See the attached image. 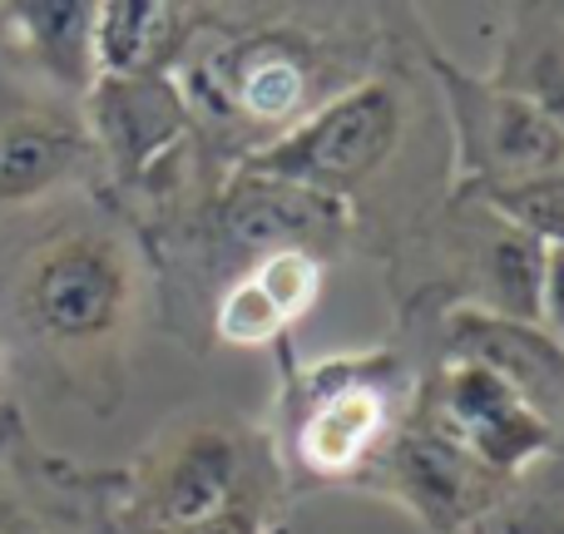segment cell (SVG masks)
<instances>
[{
	"label": "cell",
	"mask_w": 564,
	"mask_h": 534,
	"mask_svg": "<svg viewBox=\"0 0 564 534\" xmlns=\"http://www.w3.org/2000/svg\"><path fill=\"white\" fill-rule=\"evenodd\" d=\"M139 302L144 248L99 198L0 268V357L89 416H115L129 391Z\"/></svg>",
	"instance_id": "6da1fadb"
},
{
	"label": "cell",
	"mask_w": 564,
	"mask_h": 534,
	"mask_svg": "<svg viewBox=\"0 0 564 534\" xmlns=\"http://www.w3.org/2000/svg\"><path fill=\"white\" fill-rule=\"evenodd\" d=\"M347 55H357L351 20L341 30L307 20H253L224 30L208 10H198L174 85L194 119L204 174L218 184L332 95L367 79Z\"/></svg>",
	"instance_id": "7a4b0ae2"
},
{
	"label": "cell",
	"mask_w": 564,
	"mask_h": 534,
	"mask_svg": "<svg viewBox=\"0 0 564 534\" xmlns=\"http://www.w3.org/2000/svg\"><path fill=\"white\" fill-rule=\"evenodd\" d=\"M282 440L278 466L312 486H357L381 456L416 401V371L397 351L327 357L317 367H292L282 341Z\"/></svg>",
	"instance_id": "3957f363"
},
{
	"label": "cell",
	"mask_w": 564,
	"mask_h": 534,
	"mask_svg": "<svg viewBox=\"0 0 564 534\" xmlns=\"http://www.w3.org/2000/svg\"><path fill=\"white\" fill-rule=\"evenodd\" d=\"M282 486L273 440L234 416L174 421L134 470H119L115 534H169L224 510L268 515Z\"/></svg>",
	"instance_id": "277c9868"
},
{
	"label": "cell",
	"mask_w": 564,
	"mask_h": 534,
	"mask_svg": "<svg viewBox=\"0 0 564 534\" xmlns=\"http://www.w3.org/2000/svg\"><path fill=\"white\" fill-rule=\"evenodd\" d=\"M401 139H406V95L387 75H367L297 119L273 144L248 154L238 168L351 204V194L391 164Z\"/></svg>",
	"instance_id": "5b68a950"
},
{
	"label": "cell",
	"mask_w": 564,
	"mask_h": 534,
	"mask_svg": "<svg viewBox=\"0 0 564 534\" xmlns=\"http://www.w3.org/2000/svg\"><path fill=\"white\" fill-rule=\"evenodd\" d=\"M426 69L451 119V198H476L564 168V134L545 115L496 89L486 75L451 65L441 50H426Z\"/></svg>",
	"instance_id": "8992f818"
},
{
	"label": "cell",
	"mask_w": 564,
	"mask_h": 534,
	"mask_svg": "<svg viewBox=\"0 0 564 534\" xmlns=\"http://www.w3.org/2000/svg\"><path fill=\"white\" fill-rule=\"evenodd\" d=\"M411 416L426 421L460 456H470L480 470L510 486H520L525 470H535L560 450L550 421L516 386L470 361H431L426 371H416Z\"/></svg>",
	"instance_id": "52a82bcc"
},
{
	"label": "cell",
	"mask_w": 564,
	"mask_h": 534,
	"mask_svg": "<svg viewBox=\"0 0 564 534\" xmlns=\"http://www.w3.org/2000/svg\"><path fill=\"white\" fill-rule=\"evenodd\" d=\"M69 188L99 194V159L79 105L35 85L0 50V218Z\"/></svg>",
	"instance_id": "ba28073f"
},
{
	"label": "cell",
	"mask_w": 564,
	"mask_h": 534,
	"mask_svg": "<svg viewBox=\"0 0 564 534\" xmlns=\"http://www.w3.org/2000/svg\"><path fill=\"white\" fill-rule=\"evenodd\" d=\"M357 490L387 495L426 534H476L516 486L460 456L426 421L406 416L397 436L381 446V456L367 466V476L357 480Z\"/></svg>",
	"instance_id": "9c48e42d"
},
{
	"label": "cell",
	"mask_w": 564,
	"mask_h": 534,
	"mask_svg": "<svg viewBox=\"0 0 564 534\" xmlns=\"http://www.w3.org/2000/svg\"><path fill=\"white\" fill-rule=\"evenodd\" d=\"M431 243L446 258L441 277V312L446 307H480L496 317L540 322V272L545 248L496 218L480 198H451L441 224L431 228Z\"/></svg>",
	"instance_id": "30bf717a"
},
{
	"label": "cell",
	"mask_w": 564,
	"mask_h": 534,
	"mask_svg": "<svg viewBox=\"0 0 564 534\" xmlns=\"http://www.w3.org/2000/svg\"><path fill=\"white\" fill-rule=\"evenodd\" d=\"M119 476H95L30 440L0 406V534H115Z\"/></svg>",
	"instance_id": "8fae6325"
},
{
	"label": "cell",
	"mask_w": 564,
	"mask_h": 534,
	"mask_svg": "<svg viewBox=\"0 0 564 534\" xmlns=\"http://www.w3.org/2000/svg\"><path fill=\"white\" fill-rule=\"evenodd\" d=\"M436 357L431 361H470V367L516 386L540 416L550 421L564 450V347L540 322L496 317L480 307H446L436 312Z\"/></svg>",
	"instance_id": "7c38bea8"
},
{
	"label": "cell",
	"mask_w": 564,
	"mask_h": 534,
	"mask_svg": "<svg viewBox=\"0 0 564 534\" xmlns=\"http://www.w3.org/2000/svg\"><path fill=\"white\" fill-rule=\"evenodd\" d=\"M327 282V258L282 248L253 258L218 287L208 312V337L224 347H282L288 331L312 312Z\"/></svg>",
	"instance_id": "4fadbf2b"
},
{
	"label": "cell",
	"mask_w": 564,
	"mask_h": 534,
	"mask_svg": "<svg viewBox=\"0 0 564 534\" xmlns=\"http://www.w3.org/2000/svg\"><path fill=\"white\" fill-rule=\"evenodd\" d=\"M95 15L89 0H25L0 6V50L35 85L55 89L59 99H85L99 79L95 65Z\"/></svg>",
	"instance_id": "5bb4252c"
},
{
	"label": "cell",
	"mask_w": 564,
	"mask_h": 534,
	"mask_svg": "<svg viewBox=\"0 0 564 534\" xmlns=\"http://www.w3.org/2000/svg\"><path fill=\"white\" fill-rule=\"evenodd\" d=\"M486 79L564 134V10L510 6L496 40V69Z\"/></svg>",
	"instance_id": "9a60e30c"
},
{
	"label": "cell",
	"mask_w": 564,
	"mask_h": 534,
	"mask_svg": "<svg viewBox=\"0 0 564 534\" xmlns=\"http://www.w3.org/2000/svg\"><path fill=\"white\" fill-rule=\"evenodd\" d=\"M198 10L164 0H109L95 15L99 75H174L194 40Z\"/></svg>",
	"instance_id": "2e32d148"
},
{
	"label": "cell",
	"mask_w": 564,
	"mask_h": 534,
	"mask_svg": "<svg viewBox=\"0 0 564 534\" xmlns=\"http://www.w3.org/2000/svg\"><path fill=\"white\" fill-rule=\"evenodd\" d=\"M476 198L496 218H506L510 228L535 238L540 248H564V168L520 178V184H506V188H490V194H476Z\"/></svg>",
	"instance_id": "e0dca14e"
},
{
	"label": "cell",
	"mask_w": 564,
	"mask_h": 534,
	"mask_svg": "<svg viewBox=\"0 0 564 534\" xmlns=\"http://www.w3.org/2000/svg\"><path fill=\"white\" fill-rule=\"evenodd\" d=\"M480 534H564V495H555L540 480H520L500 510L480 525Z\"/></svg>",
	"instance_id": "ac0fdd59"
},
{
	"label": "cell",
	"mask_w": 564,
	"mask_h": 534,
	"mask_svg": "<svg viewBox=\"0 0 564 534\" xmlns=\"http://www.w3.org/2000/svg\"><path fill=\"white\" fill-rule=\"evenodd\" d=\"M540 327L564 347V248H545V272H540Z\"/></svg>",
	"instance_id": "d6986e66"
},
{
	"label": "cell",
	"mask_w": 564,
	"mask_h": 534,
	"mask_svg": "<svg viewBox=\"0 0 564 534\" xmlns=\"http://www.w3.org/2000/svg\"><path fill=\"white\" fill-rule=\"evenodd\" d=\"M169 534H268V515H258V510H224V515H208L198 525L169 530Z\"/></svg>",
	"instance_id": "ffe728a7"
},
{
	"label": "cell",
	"mask_w": 564,
	"mask_h": 534,
	"mask_svg": "<svg viewBox=\"0 0 564 534\" xmlns=\"http://www.w3.org/2000/svg\"><path fill=\"white\" fill-rule=\"evenodd\" d=\"M560 456H564V450H560ZM540 486H550V490H555V495H564V460H560V470H555V476H550V480H540Z\"/></svg>",
	"instance_id": "44dd1931"
},
{
	"label": "cell",
	"mask_w": 564,
	"mask_h": 534,
	"mask_svg": "<svg viewBox=\"0 0 564 534\" xmlns=\"http://www.w3.org/2000/svg\"><path fill=\"white\" fill-rule=\"evenodd\" d=\"M476 534H480V530H476Z\"/></svg>",
	"instance_id": "7402d4cb"
},
{
	"label": "cell",
	"mask_w": 564,
	"mask_h": 534,
	"mask_svg": "<svg viewBox=\"0 0 564 534\" xmlns=\"http://www.w3.org/2000/svg\"><path fill=\"white\" fill-rule=\"evenodd\" d=\"M560 10H564V6H560Z\"/></svg>",
	"instance_id": "603a6c76"
}]
</instances>
